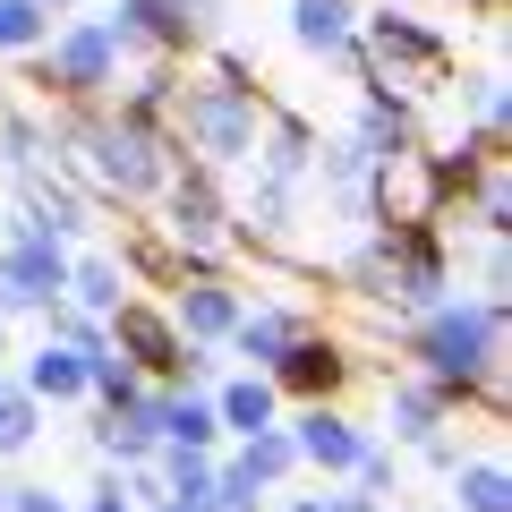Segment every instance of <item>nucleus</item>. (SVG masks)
<instances>
[{
  "label": "nucleus",
  "instance_id": "nucleus-1",
  "mask_svg": "<svg viewBox=\"0 0 512 512\" xmlns=\"http://www.w3.org/2000/svg\"><path fill=\"white\" fill-rule=\"evenodd\" d=\"M419 359H427V384L444 393H470V384H504V299H436L419 325Z\"/></svg>",
  "mask_w": 512,
  "mask_h": 512
},
{
  "label": "nucleus",
  "instance_id": "nucleus-2",
  "mask_svg": "<svg viewBox=\"0 0 512 512\" xmlns=\"http://www.w3.org/2000/svg\"><path fill=\"white\" fill-rule=\"evenodd\" d=\"M69 146H86V171H94L103 188H120V197H146V188H163V180H171L163 137H154L146 111H111V120H86V128H69Z\"/></svg>",
  "mask_w": 512,
  "mask_h": 512
},
{
  "label": "nucleus",
  "instance_id": "nucleus-3",
  "mask_svg": "<svg viewBox=\"0 0 512 512\" xmlns=\"http://www.w3.org/2000/svg\"><path fill=\"white\" fill-rule=\"evenodd\" d=\"M180 120H188V146L231 163V154L256 146V86L239 69H222L214 86H180Z\"/></svg>",
  "mask_w": 512,
  "mask_h": 512
},
{
  "label": "nucleus",
  "instance_id": "nucleus-4",
  "mask_svg": "<svg viewBox=\"0 0 512 512\" xmlns=\"http://www.w3.org/2000/svg\"><path fill=\"white\" fill-rule=\"evenodd\" d=\"M60 291H69V256H60V239L43 231V222H26V214H18L9 248H0V316H18V308H52Z\"/></svg>",
  "mask_w": 512,
  "mask_h": 512
},
{
  "label": "nucleus",
  "instance_id": "nucleus-5",
  "mask_svg": "<svg viewBox=\"0 0 512 512\" xmlns=\"http://www.w3.org/2000/svg\"><path fill=\"white\" fill-rule=\"evenodd\" d=\"M120 52H128V43L111 35V18L69 26V35L52 43V86H60V94H103V86H120Z\"/></svg>",
  "mask_w": 512,
  "mask_h": 512
},
{
  "label": "nucleus",
  "instance_id": "nucleus-6",
  "mask_svg": "<svg viewBox=\"0 0 512 512\" xmlns=\"http://www.w3.org/2000/svg\"><path fill=\"white\" fill-rule=\"evenodd\" d=\"M111 342H120V359L146 367V376H171V367L188 359L180 325H171V316H154V308H137V299H120V308H111Z\"/></svg>",
  "mask_w": 512,
  "mask_h": 512
},
{
  "label": "nucleus",
  "instance_id": "nucleus-7",
  "mask_svg": "<svg viewBox=\"0 0 512 512\" xmlns=\"http://www.w3.org/2000/svg\"><path fill=\"white\" fill-rule=\"evenodd\" d=\"M367 52L384 60V77H393V86H402V77H436L444 69V35H427V26H410V18H393V9H384V18H367ZM376 77V86H384Z\"/></svg>",
  "mask_w": 512,
  "mask_h": 512
},
{
  "label": "nucleus",
  "instance_id": "nucleus-8",
  "mask_svg": "<svg viewBox=\"0 0 512 512\" xmlns=\"http://www.w3.org/2000/svg\"><path fill=\"white\" fill-rule=\"evenodd\" d=\"M291 444H299V461H316V470H359L376 436H359V427H350L342 410L308 402V410H299V427H291Z\"/></svg>",
  "mask_w": 512,
  "mask_h": 512
},
{
  "label": "nucleus",
  "instance_id": "nucleus-9",
  "mask_svg": "<svg viewBox=\"0 0 512 512\" xmlns=\"http://www.w3.org/2000/svg\"><path fill=\"white\" fill-rule=\"evenodd\" d=\"M265 376H274V393H308V402H316V393H333V384L350 376V359H342V342H316V333L299 325L291 350H282Z\"/></svg>",
  "mask_w": 512,
  "mask_h": 512
},
{
  "label": "nucleus",
  "instance_id": "nucleus-10",
  "mask_svg": "<svg viewBox=\"0 0 512 512\" xmlns=\"http://www.w3.org/2000/svg\"><path fill=\"white\" fill-rule=\"evenodd\" d=\"M154 436L188 444V453H214L222 419H214V402H197V393H154Z\"/></svg>",
  "mask_w": 512,
  "mask_h": 512
},
{
  "label": "nucleus",
  "instance_id": "nucleus-11",
  "mask_svg": "<svg viewBox=\"0 0 512 512\" xmlns=\"http://www.w3.org/2000/svg\"><path fill=\"white\" fill-rule=\"evenodd\" d=\"M26 393H35V402H77V393H86V350L52 333V342L35 350V367H26Z\"/></svg>",
  "mask_w": 512,
  "mask_h": 512
},
{
  "label": "nucleus",
  "instance_id": "nucleus-12",
  "mask_svg": "<svg viewBox=\"0 0 512 512\" xmlns=\"http://www.w3.org/2000/svg\"><path fill=\"white\" fill-rule=\"evenodd\" d=\"M171 325H180V342H214V333L239 325V299L222 291V282H188L180 308H171Z\"/></svg>",
  "mask_w": 512,
  "mask_h": 512
},
{
  "label": "nucleus",
  "instance_id": "nucleus-13",
  "mask_svg": "<svg viewBox=\"0 0 512 512\" xmlns=\"http://www.w3.org/2000/svg\"><path fill=\"white\" fill-rule=\"evenodd\" d=\"M171 231H180L197 256L222 239V197H214V180H171Z\"/></svg>",
  "mask_w": 512,
  "mask_h": 512
},
{
  "label": "nucleus",
  "instance_id": "nucleus-14",
  "mask_svg": "<svg viewBox=\"0 0 512 512\" xmlns=\"http://www.w3.org/2000/svg\"><path fill=\"white\" fill-rule=\"evenodd\" d=\"M274 402H282L274 376H231V384L214 393V419L231 427V436H256V427H274Z\"/></svg>",
  "mask_w": 512,
  "mask_h": 512
},
{
  "label": "nucleus",
  "instance_id": "nucleus-15",
  "mask_svg": "<svg viewBox=\"0 0 512 512\" xmlns=\"http://www.w3.org/2000/svg\"><path fill=\"white\" fill-rule=\"evenodd\" d=\"M453 504L461 512H512V478H504V461H453Z\"/></svg>",
  "mask_w": 512,
  "mask_h": 512
},
{
  "label": "nucleus",
  "instance_id": "nucleus-16",
  "mask_svg": "<svg viewBox=\"0 0 512 512\" xmlns=\"http://www.w3.org/2000/svg\"><path fill=\"white\" fill-rule=\"evenodd\" d=\"M291 35L308 52H350V0H291Z\"/></svg>",
  "mask_w": 512,
  "mask_h": 512
},
{
  "label": "nucleus",
  "instance_id": "nucleus-17",
  "mask_svg": "<svg viewBox=\"0 0 512 512\" xmlns=\"http://www.w3.org/2000/svg\"><path fill=\"white\" fill-rule=\"evenodd\" d=\"M69 299H77L86 316H111V308L128 299V274L111 265V256H86V265H69Z\"/></svg>",
  "mask_w": 512,
  "mask_h": 512
},
{
  "label": "nucleus",
  "instance_id": "nucleus-18",
  "mask_svg": "<svg viewBox=\"0 0 512 512\" xmlns=\"http://www.w3.org/2000/svg\"><path fill=\"white\" fill-rule=\"evenodd\" d=\"M291 333H299V316H291V308H256V316H239V325H231V342L248 350V359L274 367L282 350H291Z\"/></svg>",
  "mask_w": 512,
  "mask_h": 512
},
{
  "label": "nucleus",
  "instance_id": "nucleus-19",
  "mask_svg": "<svg viewBox=\"0 0 512 512\" xmlns=\"http://www.w3.org/2000/svg\"><path fill=\"white\" fill-rule=\"evenodd\" d=\"M444 402H453V393H444V384H402V393H393V436H410V444H427L444 427Z\"/></svg>",
  "mask_w": 512,
  "mask_h": 512
},
{
  "label": "nucleus",
  "instance_id": "nucleus-20",
  "mask_svg": "<svg viewBox=\"0 0 512 512\" xmlns=\"http://www.w3.org/2000/svg\"><path fill=\"white\" fill-rule=\"evenodd\" d=\"M26 444H35V393L0 376V461H9V453H26Z\"/></svg>",
  "mask_w": 512,
  "mask_h": 512
},
{
  "label": "nucleus",
  "instance_id": "nucleus-21",
  "mask_svg": "<svg viewBox=\"0 0 512 512\" xmlns=\"http://www.w3.org/2000/svg\"><path fill=\"white\" fill-rule=\"evenodd\" d=\"M43 35H52L43 0H0V52H35Z\"/></svg>",
  "mask_w": 512,
  "mask_h": 512
},
{
  "label": "nucleus",
  "instance_id": "nucleus-22",
  "mask_svg": "<svg viewBox=\"0 0 512 512\" xmlns=\"http://www.w3.org/2000/svg\"><path fill=\"white\" fill-rule=\"evenodd\" d=\"M9 163H18V171L43 163V128H35V120H9Z\"/></svg>",
  "mask_w": 512,
  "mask_h": 512
},
{
  "label": "nucleus",
  "instance_id": "nucleus-23",
  "mask_svg": "<svg viewBox=\"0 0 512 512\" xmlns=\"http://www.w3.org/2000/svg\"><path fill=\"white\" fill-rule=\"evenodd\" d=\"M9 512H77V504L52 495V487H9Z\"/></svg>",
  "mask_w": 512,
  "mask_h": 512
},
{
  "label": "nucleus",
  "instance_id": "nucleus-24",
  "mask_svg": "<svg viewBox=\"0 0 512 512\" xmlns=\"http://www.w3.org/2000/svg\"><path fill=\"white\" fill-rule=\"evenodd\" d=\"M86 512H137V504H128V487H120V478H103V487H94V504Z\"/></svg>",
  "mask_w": 512,
  "mask_h": 512
},
{
  "label": "nucleus",
  "instance_id": "nucleus-25",
  "mask_svg": "<svg viewBox=\"0 0 512 512\" xmlns=\"http://www.w3.org/2000/svg\"><path fill=\"white\" fill-rule=\"evenodd\" d=\"M282 512H325V495H299V504H282Z\"/></svg>",
  "mask_w": 512,
  "mask_h": 512
},
{
  "label": "nucleus",
  "instance_id": "nucleus-26",
  "mask_svg": "<svg viewBox=\"0 0 512 512\" xmlns=\"http://www.w3.org/2000/svg\"><path fill=\"white\" fill-rule=\"evenodd\" d=\"M154 512H188V504H180V495H154Z\"/></svg>",
  "mask_w": 512,
  "mask_h": 512
},
{
  "label": "nucleus",
  "instance_id": "nucleus-27",
  "mask_svg": "<svg viewBox=\"0 0 512 512\" xmlns=\"http://www.w3.org/2000/svg\"><path fill=\"white\" fill-rule=\"evenodd\" d=\"M0 359H9V333H0Z\"/></svg>",
  "mask_w": 512,
  "mask_h": 512
},
{
  "label": "nucleus",
  "instance_id": "nucleus-28",
  "mask_svg": "<svg viewBox=\"0 0 512 512\" xmlns=\"http://www.w3.org/2000/svg\"><path fill=\"white\" fill-rule=\"evenodd\" d=\"M0 512H9V495H0Z\"/></svg>",
  "mask_w": 512,
  "mask_h": 512
},
{
  "label": "nucleus",
  "instance_id": "nucleus-29",
  "mask_svg": "<svg viewBox=\"0 0 512 512\" xmlns=\"http://www.w3.org/2000/svg\"><path fill=\"white\" fill-rule=\"evenodd\" d=\"M43 9H52V0H43Z\"/></svg>",
  "mask_w": 512,
  "mask_h": 512
}]
</instances>
